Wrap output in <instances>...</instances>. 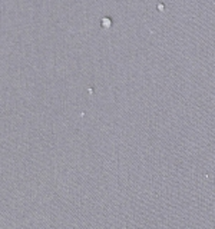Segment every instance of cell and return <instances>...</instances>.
<instances>
[{"label":"cell","instance_id":"1","mask_svg":"<svg viewBox=\"0 0 215 229\" xmlns=\"http://www.w3.org/2000/svg\"><path fill=\"white\" fill-rule=\"evenodd\" d=\"M102 22H103V26H109V25H111V20H109V19H103Z\"/></svg>","mask_w":215,"mask_h":229}]
</instances>
